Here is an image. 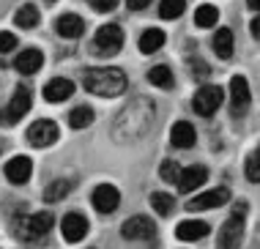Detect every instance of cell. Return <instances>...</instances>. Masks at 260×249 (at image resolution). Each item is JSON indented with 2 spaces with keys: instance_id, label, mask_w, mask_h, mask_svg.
<instances>
[{
  "instance_id": "obj_1",
  "label": "cell",
  "mask_w": 260,
  "mask_h": 249,
  "mask_svg": "<svg viewBox=\"0 0 260 249\" xmlns=\"http://www.w3.org/2000/svg\"><path fill=\"white\" fill-rule=\"evenodd\" d=\"M153 115H156V112H153V107H151L148 99H137V102H132L121 115H118L115 140L118 142H132V140L143 137V134L151 129Z\"/></svg>"
},
{
  "instance_id": "obj_2",
  "label": "cell",
  "mask_w": 260,
  "mask_h": 249,
  "mask_svg": "<svg viewBox=\"0 0 260 249\" xmlns=\"http://www.w3.org/2000/svg\"><path fill=\"white\" fill-rule=\"evenodd\" d=\"M82 85H85L88 94L112 99V96H121L126 90V74L115 66H96V69H85L82 71Z\"/></svg>"
},
{
  "instance_id": "obj_3",
  "label": "cell",
  "mask_w": 260,
  "mask_h": 249,
  "mask_svg": "<svg viewBox=\"0 0 260 249\" xmlns=\"http://www.w3.org/2000/svg\"><path fill=\"white\" fill-rule=\"evenodd\" d=\"M244 219H247V203H236L230 219L219 230V249H238L244 241Z\"/></svg>"
},
{
  "instance_id": "obj_4",
  "label": "cell",
  "mask_w": 260,
  "mask_h": 249,
  "mask_svg": "<svg viewBox=\"0 0 260 249\" xmlns=\"http://www.w3.org/2000/svg\"><path fill=\"white\" fill-rule=\"evenodd\" d=\"M30 104H33L30 88H27V85H17L11 102L6 104V110H0V126H14V123H19V120L27 115Z\"/></svg>"
},
{
  "instance_id": "obj_5",
  "label": "cell",
  "mask_w": 260,
  "mask_h": 249,
  "mask_svg": "<svg viewBox=\"0 0 260 249\" xmlns=\"http://www.w3.org/2000/svg\"><path fill=\"white\" fill-rule=\"evenodd\" d=\"M52 225H55L52 213L39 211V213H30V216L17 227V233H19V238H25V241H39V238H44L47 233L52 230Z\"/></svg>"
},
{
  "instance_id": "obj_6",
  "label": "cell",
  "mask_w": 260,
  "mask_h": 249,
  "mask_svg": "<svg viewBox=\"0 0 260 249\" xmlns=\"http://www.w3.org/2000/svg\"><path fill=\"white\" fill-rule=\"evenodd\" d=\"M93 47H96V52L99 55H115V52H121V47H123V30H121V25H102L99 30H96L93 36Z\"/></svg>"
},
{
  "instance_id": "obj_7",
  "label": "cell",
  "mask_w": 260,
  "mask_h": 249,
  "mask_svg": "<svg viewBox=\"0 0 260 249\" xmlns=\"http://www.w3.org/2000/svg\"><path fill=\"white\" fill-rule=\"evenodd\" d=\"M222 99H224L222 88H216V85H203L198 94H194V99H192V107H194V112H198V115L211 118L222 107Z\"/></svg>"
},
{
  "instance_id": "obj_8",
  "label": "cell",
  "mask_w": 260,
  "mask_h": 249,
  "mask_svg": "<svg viewBox=\"0 0 260 249\" xmlns=\"http://www.w3.org/2000/svg\"><path fill=\"white\" fill-rule=\"evenodd\" d=\"M121 233H123V238H129V241H143V244H148V241L156 238V225H153V219L137 213V216L126 219Z\"/></svg>"
},
{
  "instance_id": "obj_9",
  "label": "cell",
  "mask_w": 260,
  "mask_h": 249,
  "mask_svg": "<svg viewBox=\"0 0 260 249\" xmlns=\"http://www.w3.org/2000/svg\"><path fill=\"white\" fill-rule=\"evenodd\" d=\"M249 102H252V94H249L247 77L236 74L233 80H230V112H233L236 118H241L244 112L249 110Z\"/></svg>"
},
{
  "instance_id": "obj_10",
  "label": "cell",
  "mask_w": 260,
  "mask_h": 249,
  "mask_svg": "<svg viewBox=\"0 0 260 249\" xmlns=\"http://www.w3.org/2000/svg\"><path fill=\"white\" fill-rule=\"evenodd\" d=\"M58 140V123L55 120H36L33 126H27V142L36 148H50Z\"/></svg>"
},
{
  "instance_id": "obj_11",
  "label": "cell",
  "mask_w": 260,
  "mask_h": 249,
  "mask_svg": "<svg viewBox=\"0 0 260 249\" xmlns=\"http://www.w3.org/2000/svg\"><path fill=\"white\" fill-rule=\"evenodd\" d=\"M90 203H93V208L99 213H112L121 205V192L112 186V183H99L93 189V195H90Z\"/></svg>"
},
{
  "instance_id": "obj_12",
  "label": "cell",
  "mask_w": 260,
  "mask_h": 249,
  "mask_svg": "<svg viewBox=\"0 0 260 249\" xmlns=\"http://www.w3.org/2000/svg\"><path fill=\"white\" fill-rule=\"evenodd\" d=\"M230 200V189H208V192H200L198 197H192V200L186 203L189 211H208V208H219L222 203Z\"/></svg>"
},
{
  "instance_id": "obj_13",
  "label": "cell",
  "mask_w": 260,
  "mask_h": 249,
  "mask_svg": "<svg viewBox=\"0 0 260 249\" xmlns=\"http://www.w3.org/2000/svg\"><path fill=\"white\" fill-rule=\"evenodd\" d=\"M60 230H63V238H66L69 244H77V241H82L88 236V219L82 216L80 211H72V213L63 216Z\"/></svg>"
},
{
  "instance_id": "obj_14",
  "label": "cell",
  "mask_w": 260,
  "mask_h": 249,
  "mask_svg": "<svg viewBox=\"0 0 260 249\" xmlns=\"http://www.w3.org/2000/svg\"><path fill=\"white\" fill-rule=\"evenodd\" d=\"M41 63H44V55H41V49H36V47H27V49H22V52L14 58V69L19 71V74H36V71L41 69Z\"/></svg>"
},
{
  "instance_id": "obj_15",
  "label": "cell",
  "mask_w": 260,
  "mask_h": 249,
  "mask_svg": "<svg viewBox=\"0 0 260 249\" xmlns=\"http://www.w3.org/2000/svg\"><path fill=\"white\" fill-rule=\"evenodd\" d=\"M206 178H208V170L203 167V165H192V167H186V170H181V175H178V189L181 192H194V189H200L203 183H206Z\"/></svg>"
},
{
  "instance_id": "obj_16",
  "label": "cell",
  "mask_w": 260,
  "mask_h": 249,
  "mask_svg": "<svg viewBox=\"0 0 260 249\" xmlns=\"http://www.w3.org/2000/svg\"><path fill=\"white\" fill-rule=\"evenodd\" d=\"M30 173H33V162L27 156H14V159H9V165H6V178L11 183H25L30 178Z\"/></svg>"
},
{
  "instance_id": "obj_17",
  "label": "cell",
  "mask_w": 260,
  "mask_h": 249,
  "mask_svg": "<svg viewBox=\"0 0 260 249\" xmlns=\"http://www.w3.org/2000/svg\"><path fill=\"white\" fill-rule=\"evenodd\" d=\"M55 30H58L63 39H80V36L85 33V22H82V17H77V14H60L58 22H55Z\"/></svg>"
},
{
  "instance_id": "obj_18",
  "label": "cell",
  "mask_w": 260,
  "mask_h": 249,
  "mask_svg": "<svg viewBox=\"0 0 260 249\" xmlns=\"http://www.w3.org/2000/svg\"><path fill=\"white\" fill-rule=\"evenodd\" d=\"M170 142L175 148H192L194 142H198V132H194L192 123L178 120V123H173V129H170Z\"/></svg>"
},
{
  "instance_id": "obj_19",
  "label": "cell",
  "mask_w": 260,
  "mask_h": 249,
  "mask_svg": "<svg viewBox=\"0 0 260 249\" xmlns=\"http://www.w3.org/2000/svg\"><path fill=\"white\" fill-rule=\"evenodd\" d=\"M72 94H74V85L69 80H63V77H55V80H50L44 85V99H47V102H52V104L66 102Z\"/></svg>"
},
{
  "instance_id": "obj_20",
  "label": "cell",
  "mask_w": 260,
  "mask_h": 249,
  "mask_svg": "<svg viewBox=\"0 0 260 249\" xmlns=\"http://www.w3.org/2000/svg\"><path fill=\"white\" fill-rule=\"evenodd\" d=\"M175 236L181 241H200L208 236V225L200 222V219H186V222H181L175 227Z\"/></svg>"
},
{
  "instance_id": "obj_21",
  "label": "cell",
  "mask_w": 260,
  "mask_h": 249,
  "mask_svg": "<svg viewBox=\"0 0 260 249\" xmlns=\"http://www.w3.org/2000/svg\"><path fill=\"white\" fill-rule=\"evenodd\" d=\"M161 47H165V30H159V27H148L140 36V52L143 55H153Z\"/></svg>"
},
{
  "instance_id": "obj_22",
  "label": "cell",
  "mask_w": 260,
  "mask_h": 249,
  "mask_svg": "<svg viewBox=\"0 0 260 249\" xmlns=\"http://www.w3.org/2000/svg\"><path fill=\"white\" fill-rule=\"evenodd\" d=\"M214 52L219 55L222 60L233 58V30L230 27H219L214 33Z\"/></svg>"
},
{
  "instance_id": "obj_23",
  "label": "cell",
  "mask_w": 260,
  "mask_h": 249,
  "mask_svg": "<svg viewBox=\"0 0 260 249\" xmlns=\"http://www.w3.org/2000/svg\"><path fill=\"white\" fill-rule=\"evenodd\" d=\"M14 22L22 27V30H30V27H36V25H39V9H36L33 3L19 6L17 14H14Z\"/></svg>"
},
{
  "instance_id": "obj_24",
  "label": "cell",
  "mask_w": 260,
  "mask_h": 249,
  "mask_svg": "<svg viewBox=\"0 0 260 249\" xmlns=\"http://www.w3.org/2000/svg\"><path fill=\"white\" fill-rule=\"evenodd\" d=\"M148 82L156 85V88H161V90H170L173 82H175L170 66H153V69L148 71Z\"/></svg>"
},
{
  "instance_id": "obj_25",
  "label": "cell",
  "mask_w": 260,
  "mask_h": 249,
  "mask_svg": "<svg viewBox=\"0 0 260 249\" xmlns=\"http://www.w3.org/2000/svg\"><path fill=\"white\" fill-rule=\"evenodd\" d=\"M151 205H153V211H156L159 216H170L173 208H175V197L167 195V192H153V195H151Z\"/></svg>"
},
{
  "instance_id": "obj_26",
  "label": "cell",
  "mask_w": 260,
  "mask_h": 249,
  "mask_svg": "<svg viewBox=\"0 0 260 249\" xmlns=\"http://www.w3.org/2000/svg\"><path fill=\"white\" fill-rule=\"evenodd\" d=\"M72 192V181H66V178H60V181H55V183H50V186L44 189V200L47 203H58V200H63V197Z\"/></svg>"
},
{
  "instance_id": "obj_27",
  "label": "cell",
  "mask_w": 260,
  "mask_h": 249,
  "mask_svg": "<svg viewBox=\"0 0 260 249\" xmlns=\"http://www.w3.org/2000/svg\"><path fill=\"white\" fill-rule=\"evenodd\" d=\"M69 123L74 126V129H85V126H90L93 123V110L90 107H74L72 112H69Z\"/></svg>"
},
{
  "instance_id": "obj_28",
  "label": "cell",
  "mask_w": 260,
  "mask_h": 249,
  "mask_svg": "<svg viewBox=\"0 0 260 249\" xmlns=\"http://www.w3.org/2000/svg\"><path fill=\"white\" fill-rule=\"evenodd\" d=\"M216 19H219V11H216V6H200L198 11H194V22H198V27H214Z\"/></svg>"
},
{
  "instance_id": "obj_29",
  "label": "cell",
  "mask_w": 260,
  "mask_h": 249,
  "mask_svg": "<svg viewBox=\"0 0 260 249\" xmlns=\"http://www.w3.org/2000/svg\"><path fill=\"white\" fill-rule=\"evenodd\" d=\"M186 9V0H161L159 3V17L161 19H178Z\"/></svg>"
},
{
  "instance_id": "obj_30",
  "label": "cell",
  "mask_w": 260,
  "mask_h": 249,
  "mask_svg": "<svg viewBox=\"0 0 260 249\" xmlns=\"http://www.w3.org/2000/svg\"><path fill=\"white\" fill-rule=\"evenodd\" d=\"M178 175H181V167L175 165L173 159H165V162H161V178H165L167 183H175V181H178Z\"/></svg>"
},
{
  "instance_id": "obj_31",
  "label": "cell",
  "mask_w": 260,
  "mask_h": 249,
  "mask_svg": "<svg viewBox=\"0 0 260 249\" xmlns=\"http://www.w3.org/2000/svg\"><path fill=\"white\" fill-rule=\"evenodd\" d=\"M244 170H247V178L252 183H260V156H249L247 159V165H244Z\"/></svg>"
},
{
  "instance_id": "obj_32",
  "label": "cell",
  "mask_w": 260,
  "mask_h": 249,
  "mask_svg": "<svg viewBox=\"0 0 260 249\" xmlns=\"http://www.w3.org/2000/svg\"><path fill=\"white\" fill-rule=\"evenodd\" d=\"M14 47H17V36L9 33V30H3V33H0V52H11Z\"/></svg>"
},
{
  "instance_id": "obj_33",
  "label": "cell",
  "mask_w": 260,
  "mask_h": 249,
  "mask_svg": "<svg viewBox=\"0 0 260 249\" xmlns=\"http://www.w3.org/2000/svg\"><path fill=\"white\" fill-rule=\"evenodd\" d=\"M88 3L93 6L96 11H102V14H104V11H112V9H115L118 0H88Z\"/></svg>"
},
{
  "instance_id": "obj_34",
  "label": "cell",
  "mask_w": 260,
  "mask_h": 249,
  "mask_svg": "<svg viewBox=\"0 0 260 249\" xmlns=\"http://www.w3.org/2000/svg\"><path fill=\"white\" fill-rule=\"evenodd\" d=\"M189 66H192V77H198V80H200V77H208V66H206V63H200V60H192Z\"/></svg>"
},
{
  "instance_id": "obj_35",
  "label": "cell",
  "mask_w": 260,
  "mask_h": 249,
  "mask_svg": "<svg viewBox=\"0 0 260 249\" xmlns=\"http://www.w3.org/2000/svg\"><path fill=\"white\" fill-rule=\"evenodd\" d=\"M126 6H129L132 11H143V9L151 6V0H126Z\"/></svg>"
},
{
  "instance_id": "obj_36",
  "label": "cell",
  "mask_w": 260,
  "mask_h": 249,
  "mask_svg": "<svg viewBox=\"0 0 260 249\" xmlns=\"http://www.w3.org/2000/svg\"><path fill=\"white\" fill-rule=\"evenodd\" d=\"M249 30H252V36H255V39H260V17H255V19H252Z\"/></svg>"
},
{
  "instance_id": "obj_37",
  "label": "cell",
  "mask_w": 260,
  "mask_h": 249,
  "mask_svg": "<svg viewBox=\"0 0 260 249\" xmlns=\"http://www.w3.org/2000/svg\"><path fill=\"white\" fill-rule=\"evenodd\" d=\"M247 6L252 11H260V0H247Z\"/></svg>"
},
{
  "instance_id": "obj_38",
  "label": "cell",
  "mask_w": 260,
  "mask_h": 249,
  "mask_svg": "<svg viewBox=\"0 0 260 249\" xmlns=\"http://www.w3.org/2000/svg\"><path fill=\"white\" fill-rule=\"evenodd\" d=\"M47 3H58V0H47Z\"/></svg>"
},
{
  "instance_id": "obj_39",
  "label": "cell",
  "mask_w": 260,
  "mask_h": 249,
  "mask_svg": "<svg viewBox=\"0 0 260 249\" xmlns=\"http://www.w3.org/2000/svg\"><path fill=\"white\" fill-rule=\"evenodd\" d=\"M257 156H260V148H257Z\"/></svg>"
}]
</instances>
